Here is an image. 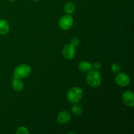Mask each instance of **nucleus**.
<instances>
[{"label":"nucleus","instance_id":"obj_16","mask_svg":"<svg viewBox=\"0 0 134 134\" xmlns=\"http://www.w3.org/2000/svg\"><path fill=\"white\" fill-rule=\"evenodd\" d=\"M92 69L98 71L102 68V64L99 62H94L92 64Z\"/></svg>","mask_w":134,"mask_h":134},{"label":"nucleus","instance_id":"obj_4","mask_svg":"<svg viewBox=\"0 0 134 134\" xmlns=\"http://www.w3.org/2000/svg\"><path fill=\"white\" fill-rule=\"evenodd\" d=\"M74 24V19L71 14H65L60 18L58 22V26L64 31L69 30L71 28Z\"/></svg>","mask_w":134,"mask_h":134},{"label":"nucleus","instance_id":"obj_12","mask_svg":"<svg viewBox=\"0 0 134 134\" xmlns=\"http://www.w3.org/2000/svg\"><path fill=\"white\" fill-rule=\"evenodd\" d=\"M64 10L66 14L73 15L76 11V6L73 2L69 1L64 5Z\"/></svg>","mask_w":134,"mask_h":134},{"label":"nucleus","instance_id":"obj_18","mask_svg":"<svg viewBox=\"0 0 134 134\" xmlns=\"http://www.w3.org/2000/svg\"><path fill=\"white\" fill-rule=\"evenodd\" d=\"M32 1H34V2H38V1H39L40 0H31Z\"/></svg>","mask_w":134,"mask_h":134},{"label":"nucleus","instance_id":"obj_17","mask_svg":"<svg viewBox=\"0 0 134 134\" xmlns=\"http://www.w3.org/2000/svg\"><path fill=\"white\" fill-rule=\"evenodd\" d=\"M71 44H73V46H75V47H78L79 45L80 44V40L79 38L77 37H73L71 39L70 41V43Z\"/></svg>","mask_w":134,"mask_h":134},{"label":"nucleus","instance_id":"obj_5","mask_svg":"<svg viewBox=\"0 0 134 134\" xmlns=\"http://www.w3.org/2000/svg\"><path fill=\"white\" fill-rule=\"evenodd\" d=\"M130 77L127 73L124 72H119L116 73L115 77V82L118 86L120 87H125L130 83Z\"/></svg>","mask_w":134,"mask_h":134},{"label":"nucleus","instance_id":"obj_19","mask_svg":"<svg viewBox=\"0 0 134 134\" xmlns=\"http://www.w3.org/2000/svg\"><path fill=\"white\" fill-rule=\"evenodd\" d=\"M8 1H16V0H8Z\"/></svg>","mask_w":134,"mask_h":134},{"label":"nucleus","instance_id":"obj_8","mask_svg":"<svg viewBox=\"0 0 134 134\" xmlns=\"http://www.w3.org/2000/svg\"><path fill=\"white\" fill-rule=\"evenodd\" d=\"M71 119V113L68 111H62L58 114L56 120L60 124L64 125L69 122Z\"/></svg>","mask_w":134,"mask_h":134},{"label":"nucleus","instance_id":"obj_1","mask_svg":"<svg viewBox=\"0 0 134 134\" xmlns=\"http://www.w3.org/2000/svg\"><path fill=\"white\" fill-rule=\"evenodd\" d=\"M86 81L88 85L93 88H97L102 85V77L98 70L92 69L86 73Z\"/></svg>","mask_w":134,"mask_h":134},{"label":"nucleus","instance_id":"obj_11","mask_svg":"<svg viewBox=\"0 0 134 134\" xmlns=\"http://www.w3.org/2000/svg\"><path fill=\"white\" fill-rule=\"evenodd\" d=\"M78 69L82 73H87L88 72L90 71L92 69V63L88 61H82L79 64Z\"/></svg>","mask_w":134,"mask_h":134},{"label":"nucleus","instance_id":"obj_9","mask_svg":"<svg viewBox=\"0 0 134 134\" xmlns=\"http://www.w3.org/2000/svg\"><path fill=\"white\" fill-rule=\"evenodd\" d=\"M12 88L16 92H21L24 88V84L22 79L13 77L12 79Z\"/></svg>","mask_w":134,"mask_h":134},{"label":"nucleus","instance_id":"obj_3","mask_svg":"<svg viewBox=\"0 0 134 134\" xmlns=\"http://www.w3.org/2000/svg\"><path fill=\"white\" fill-rule=\"evenodd\" d=\"M31 73V68L26 64H20L14 68L13 71V77L23 79L27 78Z\"/></svg>","mask_w":134,"mask_h":134},{"label":"nucleus","instance_id":"obj_10","mask_svg":"<svg viewBox=\"0 0 134 134\" xmlns=\"http://www.w3.org/2000/svg\"><path fill=\"white\" fill-rule=\"evenodd\" d=\"M10 30V25L7 20L5 19H0V35H6Z\"/></svg>","mask_w":134,"mask_h":134},{"label":"nucleus","instance_id":"obj_2","mask_svg":"<svg viewBox=\"0 0 134 134\" xmlns=\"http://www.w3.org/2000/svg\"><path fill=\"white\" fill-rule=\"evenodd\" d=\"M83 97V90L79 86H73L68 90L66 94V98L69 103L72 104L78 103Z\"/></svg>","mask_w":134,"mask_h":134},{"label":"nucleus","instance_id":"obj_14","mask_svg":"<svg viewBox=\"0 0 134 134\" xmlns=\"http://www.w3.org/2000/svg\"><path fill=\"white\" fill-rule=\"evenodd\" d=\"M111 70L112 71L113 73H119L121 70V67H120V64H118V63H113L111 65Z\"/></svg>","mask_w":134,"mask_h":134},{"label":"nucleus","instance_id":"obj_13","mask_svg":"<svg viewBox=\"0 0 134 134\" xmlns=\"http://www.w3.org/2000/svg\"><path fill=\"white\" fill-rule=\"evenodd\" d=\"M71 112L75 116H81L83 113V109L82 106L79 105L78 103H75L73 104L71 107Z\"/></svg>","mask_w":134,"mask_h":134},{"label":"nucleus","instance_id":"obj_7","mask_svg":"<svg viewBox=\"0 0 134 134\" xmlns=\"http://www.w3.org/2000/svg\"><path fill=\"white\" fill-rule=\"evenodd\" d=\"M122 99L125 105L127 107H132L134 106V94L131 90H126L122 95Z\"/></svg>","mask_w":134,"mask_h":134},{"label":"nucleus","instance_id":"obj_15","mask_svg":"<svg viewBox=\"0 0 134 134\" xmlns=\"http://www.w3.org/2000/svg\"><path fill=\"white\" fill-rule=\"evenodd\" d=\"M16 134H29L30 133V131L27 129V128H26V126H22L18 127L16 129Z\"/></svg>","mask_w":134,"mask_h":134},{"label":"nucleus","instance_id":"obj_6","mask_svg":"<svg viewBox=\"0 0 134 134\" xmlns=\"http://www.w3.org/2000/svg\"><path fill=\"white\" fill-rule=\"evenodd\" d=\"M62 55L67 60H72L76 54V47L71 43L65 44L62 48Z\"/></svg>","mask_w":134,"mask_h":134}]
</instances>
